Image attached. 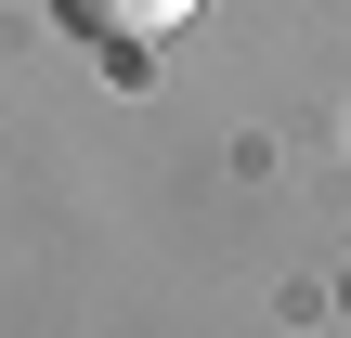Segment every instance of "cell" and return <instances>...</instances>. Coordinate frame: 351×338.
I'll return each instance as SVG.
<instances>
[{
	"label": "cell",
	"instance_id": "cell-1",
	"mask_svg": "<svg viewBox=\"0 0 351 338\" xmlns=\"http://www.w3.org/2000/svg\"><path fill=\"white\" fill-rule=\"evenodd\" d=\"M52 13H65L78 39H104L117 65H143V52H156V39H169V26H182L195 0H52Z\"/></svg>",
	"mask_w": 351,
	"mask_h": 338
}]
</instances>
